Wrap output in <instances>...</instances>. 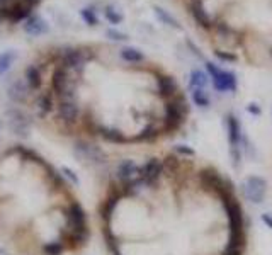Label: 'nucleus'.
<instances>
[{"mask_svg":"<svg viewBox=\"0 0 272 255\" xmlns=\"http://www.w3.org/2000/svg\"><path fill=\"white\" fill-rule=\"evenodd\" d=\"M262 221L272 230V213H264L262 214Z\"/></svg>","mask_w":272,"mask_h":255,"instance_id":"obj_38","label":"nucleus"},{"mask_svg":"<svg viewBox=\"0 0 272 255\" xmlns=\"http://www.w3.org/2000/svg\"><path fill=\"white\" fill-rule=\"evenodd\" d=\"M80 16H82V19L85 21V24L89 26H95L99 22L97 16H95V10L92 9V7H85V9L80 10Z\"/></svg>","mask_w":272,"mask_h":255,"instance_id":"obj_30","label":"nucleus"},{"mask_svg":"<svg viewBox=\"0 0 272 255\" xmlns=\"http://www.w3.org/2000/svg\"><path fill=\"white\" fill-rule=\"evenodd\" d=\"M68 225L70 231H77V233H87V216L83 208L79 202H70L68 206Z\"/></svg>","mask_w":272,"mask_h":255,"instance_id":"obj_7","label":"nucleus"},{"mask_svg":"<svg viewBox=\"0 0 272 255\" xmlns=\"http://www.w3.org/2000/svg\"><path fill=\"white\" fill-rule=\"evenodd\" d=\"M16 60H17L16 51L9 50V51H3V53H0V77L5 75V73L9 72L10 66H12V63Z\"/></svg>","mask_w":272,"mask_h":255,"instance_id":"obj_24","label":"nucleus"},{"mask_svg":"<svg viewBox=\"0 0 272 255\" xmlns=\"http://www.w3.org/2000/svg\"><path fill=\"white\" fill-rule=\"evenodd\" d=\"M215 55L219 58L221 61H237V55L230 53V51H221V50H216Z\"/></svg>","mask_w":272,"mask_h":255,"instance_id":"obj_34","label":"nucleus"},{"mask_svg":"<svg viewBox=\"0 0 272 255\" xmlns=\"http://www.w3.org/2000/svg\"><path fill=\"white\" fill-rule=\"evenodd\" d=\"M60 172H61V175H63V177H67V179L73 184V186H79V184H80L79 177H77V173L73 172L72 169H68V167H61Z\"/></svg>","mask_w":272,"mask_h":255,"instance_id":"obj_33","label":"nucleus"},{"mask_svg":"<svg viewBox=\"0 0 272 255\" xmlns=\"http://www.w3.org/2000/svg\"><path fill=\"white\" fill-rule=\"evenodd\" d=\"M175 151L181 155H187V157H194V155H196V151L192 148H189L187 145H175Z\"/></svg>","mask_w":272,"mask_h":255,"instance_id":"obj_35","label":"nucleus"},{"mask_svg":"<svg viewBox=\"0 0 272 255\" xmlns=\"http://www.w3.org/2000/svg\"><path fill=\"white\" fill-rule=\"evenodd\" d=\"M51 87H53L54 94L60 97V101H63V99H77L75 84L72 82L70 70L65 68L61 63L54 68L53 77H51Z\"/></svg>","mask_w":272,"mask_h":255,"instance_id":"obj_1","label":"nucleus"},{"mask_svg":"<svg viewBox=\"0 0 272 255\" xmlns=\"http://www.w3.org/2000/svg\"><path fill=\"white\" fill-rule=\"evenodd\" d=\"M247 111H248L250 114H255V116H260V113H262V111H260V107L257 106V104H253V102L247 106Z\"/></svg>","mask_w":272,"mask_h":255,"instance_id":"obj_36","label":"nucleus"},{"mask_svg":"<svg viewBox=\"0 0 272 255\" xmlns=\"http://www.w3.org/2000/svg\"><path fill=\"white\" fill-rule=\"evenodd\" d=\"M65 250L61 242H50L46 245H43V254L45 255H61Z\"/></svg>","mask_w":272,"mask_h":255,"instance_id":"obj_28","label":"nucleus"},{"mask_svg":"<svg viewBox=\"0 0 272 255\" xmlns=\"http://www.w3.org/2000/svg\"><path fill=\"white\" fill-rule=\"evenodd\" d=\"M226 131H228V142H230V146H231V158H233V164L235 167L238 165L240 162V143H242V128H240V123L238 119L230 114L226 117Z\"/></svg>","mask_w":272,"mask_h":255,"instance_id":"obj_5","label":"nucleus"},{"mask_svg":"<svg viewBox=\"0 0 272 255\" xmlns=\"http://www.w3.org/2000/svg\"><path fill=\"white\" fill-rule=\"evenodd\" d=\"M0 128H2V123H0Z\"/></svg>","mask_w":272,"mask_h":255,"instance_id":"obj_42","label":"nucleus"},{"mask_svg":"<svg viewBox=\"0 0 272 255\" xmlns=\"http://www.w3.org/2000/svg\"><path fill=\"white\" fill-rule=\"evenodd\" d=\"M29 9H31V5L26 2L14 3L9 10H5V16L9 21H21L24 17H29Z\"/></svg>","mask_w":272,"mask_h":255,"instance_id":"obj_20","label":"nucleus"},{"mask_svg":"<svg viewBox=\"0 0 272 255\" xmlns=\"http://www.w3.org/2000/svg\"><path fill=\"white\" fill-rule=\"evenodd\" d=\"M157 84H159V94L162 97H174L177 92V82L168 75H159Z\"/></svg>","mask_w":272,"mask_h":255,"instance_id":"obj_18","label":"nucleus"},{"mask_svg":"<svg viewBox=\"0 0 272 255\" xmlns=\"http://www.w3.org/2000/svg\"><path fill=\"white\" fill-rule=\"evenodd\" d=\"M271 55H272V50H271Z\"/></svg>","mask_w":272,"mask_h":255,"instance_id":"obj_43","label":"nucleus"},{"mask_svg":"<svg viewBox=\"0 0 272 255\" xmlns=\"http://www.w3.org/2000/svg\"><path fill=\"white\" fill-rule=\"evenodd\" d=\"M9 117H10V129H12L16 135L23 136L26 138L29 133V119L27 116H26L24 113H21V111L17 109H12L9 111Z\"/></svg>","mask_w":272,"mask_h":255,"instance_id":"obj_13","label":"nucleus"},{"mask_svg":"<svg viewBox=\"0 0 272 255\" xmlns=\"http://www.w3.org/2000/svg\"><path fill=\"white\" fill-rule=\"evenodd\" d=\"M97 133L109 143H116V145H123V143L128 142V138L116 128H106V126H99Z\"/></svg>","mask_w":272,"mask_h":255,"instance_id":"obj_19","label":"nucleus"},{"mask_svg":"<svg viewBox=\"0 0 272 255\" xmlns=\"http://www.w3.org/2000/svg\"><path fill=\"white\" fill-rule=\"evenodd\" d=\"M24 31H26V34H29V36H32V38H36V36L46 34V32L50 31V26H48V22L43 19V17H39V16H29L27 19H26Z\"/></svg>","mask_w":272,"mask_h":255,"instance_id":"obj_14","label":"nucleus"},{"mask_svg":"<svg viewBox=\"0 0 272 255\" xmlns=\"http://www.w3.org/2000/svg\"><path fill=\"white\" fill-rule=\"evenodd\" d=\"M189 85L190 88H204L206 85H208V75L203 72V70H192L190 72V80H189Z\"/></svg>","mask_w":272,"mask_h":255,"instance_id":"obj_25","label":"nucleus"},{"mask_svg":"<svg viewBox=\"0 0 272 255\" xmlns=\"http://www.w3.org/2000/svg\"><path fill=\"white\" fill-rule=\"evenodd\" d=\"M119 55H121V58H123L124 61H128V63H141V61L145 60V55H143L139 50L133 48V46L123 48Z\"/></svg>","mask_w":272,"mask_h":255,"instance_id":"obj_23","label":"nucleus"},{"mask_svg":"<svg viewBox=\"0 0 272 255\" xmlns=\"http://www.w3.org/2000/svg\"><path fill=\"white\" fill-rule=\"evenodd\" d=\"M157 128H153V126H148V128H145L141 131V135L139 136H136L135 140H138V142H150V140H153L157 136Z\"/></svg>","mask_w":272,"mask_h":255,"instance_id":"obj_31","label":"nucleus"},{"mask_svg":"<svg viewBox=\"0 0 272 255\" xmlns=\"http://www.w3.org/2000/svg\"><path fill=\"white\" fill-rule=\"evenodd\" d=\"M190 12H192L194 21H196L201 28H204V29L213 28V21H211V17H209V14L206 12V9H204L201 0H194V2L190 3Z\"/></svg>","mask_w":272,"mask_h":255,"instance_id":"obj_16","label":"nucleus"},{"mask_svg":"<svg viewBox=\"0 0 272 255\" xmlns=\"http://www.w3.org/2000/svg\"><path fill=\"white\" fill-rule=\"evenodd\" d=\"M223 255H242V249H233V247H226Z\"/></svg>","mask_w":272,"mask_h":255,"instance_id":"obj_37","label":"nucleus"},{"mask_svg":"<svg viewBox=\"0 0 272 255\" xmlns=\"http://www.w3.org/2000/svg\"><path fill=\"white\" fill-rule=\"evenodd\" d=\"M111 254L112 255H123V254L119 252V250H117V245L116 247H111Z\"/></svg>","mask_w":272,"mask_h":255,"instance_id":"obj_39","label":"nucleus"},{"mask_svg":"<svg viewBox=\"0 0 272 255\" xmlns=\"http://www.w3.org/2000/svg\"><path fill=\"white\" fill-rule=\"evenodd\" d=\"M58 116L63 123L73 124L77 123L80 116V107L77 104V99H63L58 104Z\"/></svg>","mask_w":272,"mask_h":255,"instance_id":"obj_10","label":"nucleus"},{"mask_svg":"<svg viewBox=\"0 0 272 255\" xmlns=\"http://www.w3.org/2000/svg\"><path fill=\"white\" fill-rule=\"evenodd\" d=\"M73 150H75L77 157L83 162H90V164H95V165L106 164V153L95 145H90V143H85V142H77Z\"/></svg>","mask_w":272,"mask_h":255,"instance_id":"obj_6","label":"nucleus"},{"mask_svg":"<svg viewBox=\"0 0 272 255\" xmlns=\"http://www.w3.org/2000/svg\"><path fill=\"white\" fill-rule=\"evenodd\" d=\"M89 58V55L83 50H72L68 48L63 55H61V65L65 68H68L70 72H80L85 66V61Z\"/></svg>","mask_w":272,"mask_h":255,"instance_id":"obj_8","label":"nucleus"},{"mask_svg":"<svg viewBox=\"0 0 272 255\" xmlns=\"http://www.w3.org/2000/svg\"><path fill=\"white\" fill-rule=\"evenodd\" d=\"M119 199H121V194H114V196H111V198H108V201H106L104 204H102V208H101V216H102V220H104L106 225H108L109 221H111V216H112L114 209H116L117 202H119Z\"/></svg>","mask_w":272,"mask_h":255,"instance_id":"obj_21","label":"nucleus"},{"mask_svg":"<svg viewBox=\"0 0 272 255\" xmlns=\"http://www.w3.org/2000/svg\"><path fill=\"white\" fill-rule=\"evenodd\" d=\"M36 106H38L39 114H41V116H46V114H50L51 111L54 109L53 95H51L50 92H43V94H39L38 101H36Z\"/></svg>","mask_w":272,"mask_h":255,"instance_id":"obj_22","label":"nucleus"},{"mask_svg":"<svg viewBox=\"0 0 272 255\" xmlns=\"http://www.w3.org/2000/svg\"><path fill=\"white\" fill-rule=\"evenodd\" d=\"M206 68L213 77V85L218 92H235L237 90V75L233 72H225L211 61H206Z\"/></svg>","mask_w":272,"mask_h":255,"instance_id":"obj_3","label":"nucleus"},{"mask_svg":"<svg viewBox=\"0 0 272 255\" xmlns=\"http://www.w3.org/2000/svg\"><path fill=\"white\" fill-rule=\"evenodd\" d=\"M155 14H157V17L163 22V24H167V26H172V28H175V29H181V24H179V21L175 19V17H172L170 14L167 12V10H163L162 7H155Z\"/></svg>","mask_w":272,"mask_h":255,"instance_id":"obj_26","label":"nucleus"},{"mask_svg":"<svg viewBox=\"0 0 272 255\" xmlns=\"http://www.w3.org/2000/svg\"><path fill=\"white\" fill-rule=\"evenodd\" d=\"M7 95L16 104H23V102L27 101V95H29L27 84L23 82V80H14L12 85L9 87V90H7Z\"/></svg>","mask_w":272,"mask_h":255,"instance_id":"obj_15","label":"nucleus"},{"mask_svg":"<svg viewBox=\"0 0 272 255\" xmlns=\"http://www.w3.org/2000/svg\"><path fill=\"white\" fill-rule=\"evenodd\" d=\"M106 19H108L109 22H111V24H121V22H123V19H124V16L123 14L119 12V10H116L114 9V7H106Z\"/></svg>","mask_w":272,"mask_h":255,"instance_id":"obj_29","label":"nucleus"},{"mask_svg":"<svg viewBox=\"0 0 272 255\" xmlns=\"http://www.w3.org/2000/svg\"><path fill=\"white\" fill-rule=\"evenodd\" d=\"M192 102L199 107H208L209 106V97L204 92V88H196L192 90Z\"/></svg>","mask_w":272,"mask_h":255,"instance_id":"obj_27","label":"nucleus"},{"mask_svg":"<svg viewBox=\"0 0 272 255\" xmlns=\"http://www.w3.org/2000/svg\"><path fill=\"white\" fill-rule=\"evenodd\" d=\"M163 172V162L159 158H150L141 169H139V179L145 182V186H152L159 180V177Z\"/></svg>","mask_w":272,"mask_h":255,"instance_id":"obj_9","label":"nucleus"},{"mask_svg":"<svg viewBox=\"0 0 272 255\" xmlns=\"http://www.w3.org/2000/svg\"><path fill=\"white\" fill-rule=\"evenodd\" d=\"M117 179L123 184H130L135 182V180L139 179V167L135 164L133 160H123L119 165H117Z\"/></svg>","mask_w":272,"mask_h":255,"instance_id":"obj_11","label":"nucleus"},{"mask_svg":"<svg viewBox=\"0 0 272 255\" xmlns=\"http://www.w3.org/2000/svg\"><path fill=\"white\" fill-rule=\"evenodd\" d=\"M0 255H3V250L2 249H0Z\"/></svg>","mask_w":272,"mask_h":255,"instance_id":"obj_41","label":"nucleus"},{"mask_svg":"<svg viewBox=\"0 0 272 255\" xmlns=\"http://www.w3.org/2000/svg\"><path fill=\"white\" fill-rule=\"evenodd\" d=\"M199 179H201L203 187H204V189H208V191L221 192L223 189H225V182H223L221 177L218 175V172H216V170H213V169L201 170Z\"/></svg>","mask_w":272,"mask_h":255,"instance_id":"obj_12","label":"nucleus"},{"mask_svg":"<svg viewBox=\"0 0 272 255\" xmlns=\"http://www.w3.org/2000/svg\"><path fill=\"white\" fill-rule=\"evenodd\" d=\"M24 79H26V84H27L29 90H39V88H41L43 75H41V70L36 65H29L27 68H26Z\"/></svg>","mask_w":272,"mask_h":255,"instance_id":"obj_17","label":"nucleus"},{"mask_svg":"<svg viewBox=\"0 0 272 255\" xmlns=\"http://www.w3.org/2000/svg\"><path fill=\"white\" fill-rule=\"evenodd\" d=\"M242 192H244L245 199L253 204H260L266 198V192H267V182L266 179L259 175H250L244 180L242 184Z\"/></svg>","mask_w":272,"mask_h":255,"instance_id":"obj_4","label":"nucleus"},{"mask_svg":"<svg viewBox=\"0 0 272 255\" xmlns=\"http://www.w3.org/2000/svg\"><path fill=\"white\" fill-rule=\"evenodd\" d=\"M23 2L29 3V5H32V3H34V2H38V0H23Z\"/></svg>","mask_w":272,"mask_h":255,"instance_id":"obj_40","label":"nucleus"},{"mask_svg":"<svg viewBox=\"0 0 272 255\" xmlns=\"http://www.w3.org/2000/svg\"><path fill=\"white\" fill-rule=\"evenodd\" d=\"M187 114V102L182 97H175L165 106V129L175 131L184 123Z\"/></svg>","mask_w":272,"mask_h":255,"instance_id":"obj_2","label":"nucleus"},{"mask_svg":"<svg viewBox=\"0 0 272 255\" xmlns=\"http://www.w3.org/2000/svg\"><path fill=\"white\" fill-rule=\"evenodd\" d=\"M106 36H108L109 39H114V41H128V34L117 31V29H108V31H106Z\"/></svg>","mask_w":272,"mask_h":255,"instance_id":"obj_32","label":"nucleus"}]
</instances>
